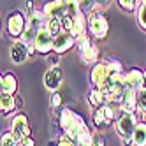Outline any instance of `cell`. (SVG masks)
Returning a JSON list of instances; mask_svg holds the SVG:
<instances>
[{
  "label": "cell",
  "mask_w": 146,
  "mask_h": 146,
  "mask_svg": "<svg viewBox=\"0 0 146 146\" xmlns=\"http://www.w3.org/2000/svg\"><path fill=\"white\" fill-rule=\"evenodd\" d=\"M109 78V65L108 62H97L95 65H92L90 70V83L92 86H99L100 83H104Z\"/></svg>",
  "instance_id": "obj_11"
},
{
  "label": "cell",
  "mask_w": 146,
  "mask_h": 146,
  "mask_svg": "<svg viewBox=\"0 0 146 146\" xmlns=\"http://www.w3.org/2000/svg\"><path fill=\"white\" fill-rule=\"evenodd\" d=\"M0 86H2V92L11 93V95H18L19 85H18V78L13 72H4V74L0 76Z\"/></svg>",
  "instance_id": "obj_15"
},
{
  "label": "cell",
  "mask_w": 146,
  "mask_h": 146,
  "mask_svg": "<svg viewBox=\"0 0 146 146\" xmlns=\"http://www.w3.org/2000/svg\"><path fill=\"white\" fill-rule=\"evenodd\" d=\"M135 21H137L139 28L143 32H146V4H141V7L135 13Z\"/></svg>",
  "instance_id": "obj_28"
},
{
  "label": "cell",
  "mask_w": 146,
  "mask_h": 146,
  "mask_svg": "<svg viewBox=\"0 0 146 146\" xmlns=\"http://www.w3.org/2000/svg\"><path fill=\"white\" fill-rule=\"evenodd\" d=\"M46 28L51 32V35L56 37L64 32V27H62V18H48V23H46Z\"/></svg>",
  "instance_id": "obj_23"
},
{
  "label": "cell",
  "mask_w": 146,
  "mask_h": 146,
  "mask_svg": "<svg viewBox=\"0 0 146 146\" xmlns=\"http://www.w3.org/2000/svg\"><path fill=\"white\" fill-rule=\"evenodd\" d=\"M88 32L97 40H104L109 35V21L100 9L88 16Z\"/></svg>",
  "instance_id": "obj_3"
},
{
  "label": "cell",
  "mask_w": 146,
  "mask_h": 146,
  "mask_svg": "<svg viewBox=\"0 0 146 146\" xmlns=\"http://www.w3.org/2000/svg\"><path fill=\"white\" fill-rule=\"evenodd\" d=\"M120 109L111 106V104H104L102 108H97L92 111V123L93 127H95L97 130H102L106 127H111V125H114V121H116V118L120 116Z\"/></svg>",
  "instance_id": "obj_2"
},
{
  "label": "cell",
  "mask_w": 146,
  "mask_h": 146,
  "mask_svg": "<svg viewBox=\"0 0 146 146\" xmlns=\"http://www.w3.org/2000/svg\"><path fill=\"white\" fill-rule=\"evenodd\" d=\"M21 146H37V141H35L34 135H28V137H25L21 141Z\"/></svg>",
  "instance_id": "obj_35"
},
{
  "label": "cell",
  "mask_w": 146,
  "mask_h": 146,
  "mask_svg": "<svg viewBox=\"0 0 146 146\" xmlns=\"http://www.w3.org/2000/svg\"><path fill=\"white\" fill-rule=\"evenodd\" d=\"M27 49H28V56H37V48H35V42L27 44Z\"/></svg>",
  "instance_id": "obj_37"
},
{
  "label": "cell",
  "mask_w": 146,
  "mask_h": 146,
  "mask_svg": "<svg viewBox=\"0 0 146 146\" xmlns=\"http://www.w3.org/2000/svg\"><path fill=\"white\" fill-rule=\"evenodd\" d=\"M139 113H120V116L114 121V129L120 137H132V134L139 123Z\"/></svg>",
  "instance_id": "obj_5"
},
{
  "label": "cell",
  "mask_w": 146,
  "mask_h": 146,
  "mask_svg": "<svg viewBox=\"0 0 146 146\" xmlns=\"http://www.w3.org/2000/svg\"><path fill=\"white\" fill-rule=\"evenodd\" d=\"M137 113L146 116V90L139 88L137 92Z\"/></svg>",
  "instance_id": "obj_29"
},
{
  "label": "cell",
  "mask_w": 146,
  "mask_h": 146,
  "mask_svg": "<svg viewBox=\"0 0 146 146\" xmlns=\"http://www.w3.org/2000/svg\"><path fill=\"white\" fill-rule=\"evenodd\" d=\"M137 88L127 86L121 97V113H137Z\"/></svg>",
  "instance_id": "obj_13"
},
{
  "label": "cell",
  "mask_w": 146,
  "mask_h": 146,
  "mask_svg": "<svg viewBox=\"0 0 146 146\" xmlns=\"http://www.w3.org/2000/svg\"><path fill=\"white\" fill-rule=\"evenodd\" d=\"M76 116H78V113H74L72 109H69V108H64L60 111V114H58V121H60V127H62V130H67L70 125H72V121L76 120Z\"/></svg>",
  "instance_id": "obj_19"
},
{
  "label": "cell",
  "mask_w": 146,
  "mask_h": 146,
  "mask_svg": "<svg viewBox=\"0 0 146 146\" xmlns=\"http://www.w3.org/2000/svg\"><path fill=\"white\" fill-rule=\"evenodd\" d=\"M111 2H113V0H97V5H99V9L104 11V9H108L111 5Z\"/></svg>",
  "instance_id": "obj_38"
},
{
  "label": "cell",
  "mask_w": 146,
  "mask_h": 146,
  "mask_svg": "<svg viewBox=\"0 0 146 146\" xmlns=\"http://www.w3.org/2000/svg\"><path fill=\"white\" fill-rule=\"evenodd\" d=\"M27 18H28V25L34 27V28H37V30L44 28L46 23H48V16L44 14L42 9H34L32 13L27 14Z\"/></svg>",
  "instance_id": "obj_18"
},
{
  "label": "cell",
  "mask_w": 146,
  "mask_h": 146,
  "mask_svg": "<svg viewBox=\"0 0 146 146\" xmlns=\"http://www.w3.org/2000/svg\"><path fill=\"white\" fill-rule=\"evenodd\" d=\"M42 11L48 18H64L67 16L65 0H49L42 5Z\"/></svg>",
  "instance_id": "obj_12"
},
{
  "label": "cell",
  "mask_w": 146,
  "mask_h": 146,
  "mask_svg": "<svg viewBox=\"0 0 146 146\" xmlns=\"http://www.w3.org/2000/svg\"><path fill=\"white\" fill-rule=\"evenodd\" d=\"M81 11L85 13L86 16H90L92 13L99 11V5H97V0H81ZM102 11V9H100Z\"/></svg>",
  "instance_id": "obj_27"
},
{
  "label": "cell",
  "mask_w": 146,
  "mask_h": 146,
  "mask_svg": "<svg viewBox=\"0 0 146 146\" xmlns=\"http://www.w3.org/2000/svg\"><path fill=\"white\" fill-rule=\"evenodd\" d=\"M0 109H2V116H11L18 109L16 95H11V93H5V92L0 93Z\"/></svg>",
  "instance_id": "obj_16"
},
{
  "label": "cell",
  "mask_w": 146,
  "mask_h": 146,
  "mask_svg": "<svg viewBox=\"0 0 146 146\" xmlns=\"http://www.w3.org/2000/svg\"><path fill=\"white\" fill-rule=\"evenodd\" d=\"M37 32H39L37 28H34V27L27 25V28H25L23 35L19 37V39H21V40H23L25 44H32V42H35V39H37Z\"/></svg>",
  "instance_id": "obj_26"
},
{
  "label": "cell",
  "mask_w": 146,
  "mask_h": 146,
  "mask_svg": "<svg viewBox=\"0 0 146 146\" xmlns=\"http://www.w3.org/2000/svg\"><path fill=\"white\" fill-rule=\"evenodd\" d=\"M42 83L46 90L49 92H58V88L62 86V83H64V70H62L60 65H55L46 70V74L42 78Z\"/></svg>",
  "instance_id": "obj_8"
},
{
  "label": "cell",
  "mask_w": 146,
  "mask_h": 146,
  "mask_svg": "<svg viewBox=\"0 0 146 146\" xmlns=\"http://www.w3.org/2000/svg\"><path fill=\"white\" fill-rule=\"evenodd\" d=\"M28 25V18L23 11H19V9H16V11H13L11 14L7 16V21H5V28H7V35L13 37V39H19L23 35L25 28Z\"/></svg>",
  "instance_id": "obj_4"
},
{
  "label": "cell",
  "mask_w": 146,
  "mask_h": 146,
  "mask_svg": "<svg viewBox=\"0 0 146 146\" xmlns=\"http://www.w3.org/2000/svg\"><path fill=\"white\" fill-rule=\"evenodd\" d=\"M132 141H134V146H146V121L144 120H139L137 127L132 134Z\"/></svg>",
  "instance_id": "obj_20"
},
{
  "label": "cell",
  "mask_w": 146,
  "mask_h": 146,
  "mask_svg": "<svg viewBox=\"0 0 146 146\" xmlns=\"http://www.w3.org/2000/svg\"><path fill=\"white\" fill-rule=\"evenodd\" d=\"M65 5H67V16L74 18L78 14H81V0H65Z\"/></svg>",
  "instance_id": "obj_24"
},
{
  "label": "cell",
  "mask_w": 146,
  "mask_h": 146,
  "mask_svg": "<svg viewBox=\"0 0 146 146\" xmlns=\"http://www.w3.org/2000/svg\"><path fill=\"white\" fill-rule=\"evenodd\" d=\"M141 88L146 90V69H144V72H143V83H141Z\"/></svg>",
  "instance_id": "obj_41"
},
{
  "label": "cell",
  "mask_w": 146,
  "mask_h": 146,
  "mask_svg": "<svg viewBox=\"0 0 146 146\" xmlns=\"http://www.w3.org/2000/svg\"><path fill=\"white\" fill-rule=\"evenodd\" d=\"M62 102H64L62 93L60 92H51V109H58L62 106Z\"/></svg>",
  "instance_id": "obj_31"
},
{
  "label": "cell",
  "mask_w": 146,
  "mask_h": 146,
  "mask_svg": "<svg viewBox=\"0 0 146 146\" xmlns=\"http://www.w3.org/2000/svg\"><path fill=\"white\" fill-rule=\"evenodd\" d=\"M76 49H78V55L81 58V62L85 65H95L99 62V56H100V49L99 46L92 40V37L88 34L81 35L78 39V44H76Z\"/></svg>",
  "instance_id": "obj_1"
},
{
  "label": "cell",
  "mask_w": 146,
  "mask_h": 146,
  "mask_svg": "<svg viewBox=\"0 0 146 146\" xmlns=\"http://www.w3.org/2000/svg\"><path fill=\"white\" fill-rule=\"evenodd\" d=\"M9 130H11L16 139L21 143L25 137H28V135H32V129H30V123H28V116L25 113H16L13 120H11V127H9Z\"/></svg>",
  "instance_id": "obj_6"
},
{
  "label": "cell",
  "mask_w": 146,
  "mask_h": 146,
  "mask_svg": "<svg viewBox=\"0 0 146 146\" xmlns=\"http://www.w3.org/2000/svg\"><path fill=\"white\" fill-rule=\"evenodd\" d=\"M53 44H55V37L51 35V32L44 27L37 32V39H35V48H37V55H51L53 53Z\"/></svg>",
  "instance_id": "obj_7"
},
{
  "label": "cell",
  "mask_w": 146,
  "mask_h": 146,
  "mask_svg": "<svg viewBox=\"0 0 146 146\" xmlns=\"http://www.w3.org/2000/svg\"><path fill=\"white\" fill-rule=\"evenodd\" d=\"M93 146H106V137L102 134H93Z\"/></svg>",
  "instance_id": "obj_33"
},
{
  "label": "cell",
  "mask_w": 146,
  "mask_h": 146,
  "mask_svg": "<svg viewBox=\"0 0 146 146\" xmlns=\"http://www.w3.org/2000/svg\"><path fill=\"white\" fill-rule=\"evenodd\" d=\"M9 58H11V62L14 65H21L27 62V58H30L27 44L21 39H14V42L9 46Z\"/></svg>",
  "instance_id": "obj_9"
},
{
  "label": "cell",
  "mask_w": 146,
  "mask_h": 146,
  "mask_svg": "<svg viewBox=\"0 0 146 146\" xmlns=\"http://www.w3.org/2000/svg\"><path fill=\"white\" fill-rule=\"evenodd\" d=\"M16 106H18V109L23 108V100H21V97H19V93L16 95Z\"/></svg>",
  "instance_id": "obj_40"
},
{
  "label": "cell",
  "mask_w": 146,
  "mask_h": 146,
  "mask_svg": "<svg viewBox=\"0 0 146 146\" xmlns=\"http://www.w3.org/2000/svg\"><path fill=\"white\" fill-rule=\"evenodd\" d=\"M62 27H64V32L72 34V28H74V19L70 16H64L62 18Z\"/></svg>",
  "instance_id": "obj_32"
},
{
  "label": "cell",
  "mask_w": 146,
  "mask_h": 146,
  "mask_svg": "<svg viewBox=\"0 0 146 146\" xmlns=\"http://www.w3.org/2000/svg\"><path fill=\"white\" fill-rule=\"evenodd\" d=\"M106 62H108V65H109V76H111V78H118V76H121L123 72H125V69H123V65H121V62H120L118 58L109 56Z\"/></svg>",
  "instance_id": "obj_22"
},
{
  "label": "cell",
  "mask_w": 146,
  "mask_h": 146,
  "mask_svg": "<svg viewBox=\"0 0 146 146\" xmlns=\"http://www.w3.org/2000/svg\"><path fill=\"white\" fill-rule=\"evenodd\" d=\"M60 60H62V55H58V53H51L49 55V64H51V67H55V65H60Z\"/></svg>",
  "instance_id": "obj_34"
},
{
  "label": "cell",
  "mask_w": 146,
  "mask_h": 146,
  "mask_svg": "<svg viewBox=\"0 0 146 146\" xmlns=\"http://www.w3.org/2000/svg\"><path fill=\"white\" fill-rule=\"evenodd\" d=\"M143 69L139 67H130L123 72V79H125V85L129 88H141V83H143Z\"/></svg>",
  "instance_id": "obj_14"
},
{
  "label": "cell",
  "mask_w": 146,
  "mask_h": 146,
  "mask_svg": "<svg viewBox=\"0 0 146 146\" xmlns=\"http://www.w3.org/2000/svg\"><path fill=\"white\" fill-rule=\"evenodd\" d=\"M143 4H146V0H143Z\"/></svg>",
  "instance_id": "obj_42"
},
{
  "label": "cell",
  "mask_w": 146,
  "mask_h": 146,
  "mask_svg": "<svg viewBox=\"0 0 146 146\" xmlns=\"http://www.w3.org/2000/svg\"><path fill=\"white\" fill-rule=\"evenodd\" d=\"M0 146H21V143L16 139V135L11 130H7V132L2 134V137H0Z\"/></svg>",
  "instance_id": "obj_25"
},
{
  "label": "cell",
  "mask_w": 146,
  "mask_h": 146,
  "mask_svg": "<svg viewBox=\"0 0 146 146\" xmlns=\"http://www.w3.org/2000/svg\"><path fill=\"white\" fill-rule=\"evenodd\" d=\"M34 9H35V0H25V11H27V14L32 13Z\"/></svg>",
  "instance_id": "obj_36"
},
{
  "label": "cell",
  "mask_w": 146,
  "mask_h": 146,
  "mask_svg": "<svg viewBox=\"0 0 146 146\" xmlns=\"http://www.w3.org/2000/svg\"><path fill=\"white\" fill-rule=\"evenodd\" d=\"M120 141H121V146H134L132 137H120Z\"/></svg>",
  "instance_id": "obj_39"
},
{
  "label": "cell",
  "mask_w": 146,
  "mask_h": 146,
  "mask_svg": "<svg viewBox=\"0 0 146 146\" xmlns=\"http://www.w3.org/2000/svg\"><path fill=\"white\" fill-rule=\"evenodd\" d=\"M88 104L92 106V109H97V108H102L104 104H108V99L104 95V92L97 86H92L88 90Z\"/></svg>",
  "instance_id": "obj_17"
},
{
  "label": "cell",
  "mask_w": 146,
  "mask_h": 146,
  "mask_svg": "<svg viewBox=\"0 0 146 146\" xmlns=\"http://www.w3.org/2000/svg\"><path fill=\"white\" fill-rule=\"evenodd\" d=\"M116 4L123 13L130 14V13H137V9L141 7L143 0H116Z\"/></svg>",
  "instance_id": "obj_21"
},
{
  "label": "cell",
  "mask_w": 146,
  "mask_h": 146,
  "mask_svg": "<svg viewBox=\"0 0 146 146\" xmlns=\"http://www.w3.org/2000/svg\"><path fill=\"white\" fill-rule=\"evenodd\" d=\"M76 44H78V39H76L74 35L69 34V32H62L60 35L55 37L53 51H55V53H58V55H65V53H69V51L74 48Z\"/></svg>",
  "instance_id": "obj_10"
},
{
  "label": "cell",
  "mask_w": 146,
  "mask_h": 146,
  "mask_svg": "<svg viewBox=\"0 0 146 146\" xmlns=\"http://www.w3.org/2000/svg\"><path fill=\"white\" fill-rule=\"evenodd\" d=\"M56 141H58V146H78V143H76L74 139H72L70 135H67L65 132L62 134V135H60V137H58Z\"/></svg>",
  "instance_id": "obj_30"
}]
</instances>
